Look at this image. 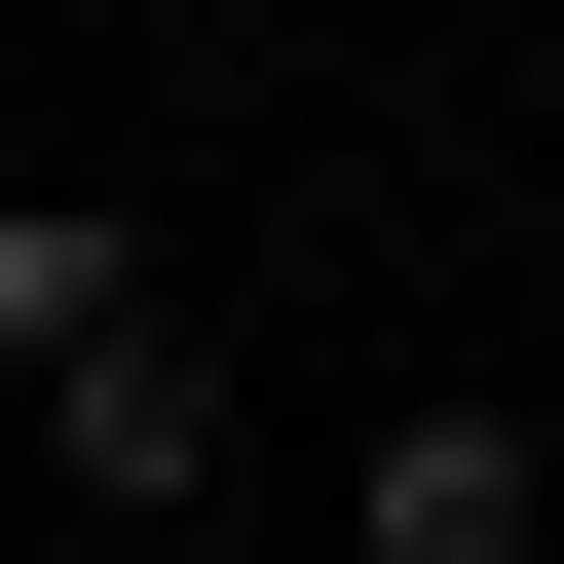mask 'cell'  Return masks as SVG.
<instances>
[{"mask_svg":"<svg viewBox=\"0 0 564 564\" xmlns=\"http://www.w3.org/2000/svg\"><path fill=\"white\" fill-rule=\"evenodd\" d=\"M527 527H564V452H527L489 377H452V414H377V564H527Z\"/></svg>","mask_w":564,"mask_h":564,"instance_id":"cell-2","label":"cell"},{"mask_svg":"<svg viewBox=\"0 0 564 564\" xmlns=\"http://www.w3.org/2000/svg\"><path fill=\"white\" fill-rule=\"evenodd\" d=\"M39 452H76V527H188V489H226V339H188V302H151V339H76V377H39Z\"/></svg>","mask_w":564,"mask_h":564,"instance_id":"cell-1","label":"cell"},{"mask_svg":"<svg viewBox=\"0 0 564 564\" xmlns=\"http://www.w3.org/2000/svg\"><path fill=\"white\" fill-rule=\"evenodd\" d=\"M76 339H151V226H113V188H0V414H39Z\"/></svg>","mask_w":564,"mask_h":564,"instance_id":"cell-3","label":"cell"}]
</instances>
